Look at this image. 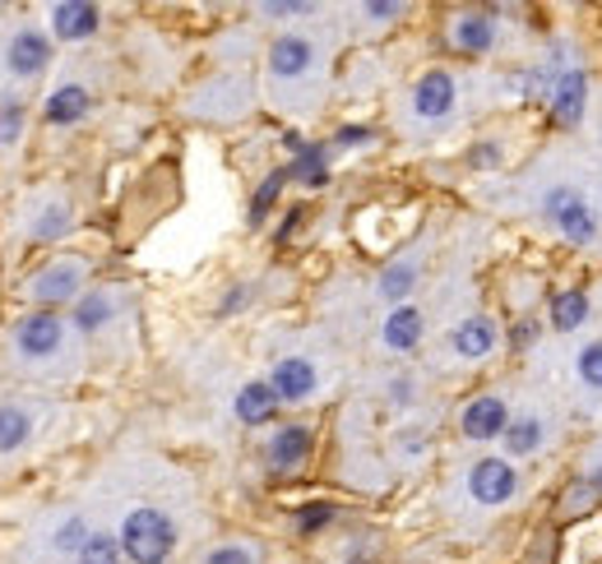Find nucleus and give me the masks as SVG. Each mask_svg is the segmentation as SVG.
I'll return each mask as SVG.
<instances>
[{
	"mask_svg": "<svg viewBox=\"0 0 602 564\" xmlns=\"http://www.w3.org/2000/svg\"><path fill=\"white\" fill-rule=\"evenodd\" d=\"M117 537H121V555L135 564H167V555L176 551V523L153 505L130 509Z\"/></svg>",
	"mask_w": 602,
	"mask_h": 564,
	"instance_id": "obj_1",
	"label": "nucleus"
},
{
	"mask_svg": "<svg viewBox=\"0 0 602 564\" xmlns=\"http://www.w3.org/2000/svg\"><path fill=\"white\" fill-rule=\"evenodd\" d=\"M538 204H543V218L574 245V251H584V245H593V241L602 236L598 213H593V204H589L584 190H574V186H547Z\"/></svg>",
	"mask_w": 602,
	"mask_h": 564,
	"instance_id": "obj_2",
	"label": "nucleus"
},
{
	"mask_svg": "<svg viewBox=\"0 0 602 564\" xmlns=\"http://www.w3.org/2000/svg\"><path fill=\"white\" fill-rule=\"evenodd\" d=\"M468 495H473L478 509H501L519 495V467L510 458H478L468 467Z\"/></svg>",
	"mask_w": 602,
	"mask_h": 564,
	"instance_id": "obj_3",
	"label": "nucleus"
},
{
	"mask_svg": "<svg viewBox=\"0 0 602 564\" xmlns=\"http://www.w3.org/2000/svg\"><path fill=\"white\" fill-rule=\"evenodd\" d=\"M320 70V47L310 42L306 33H283L274 37V47H270V79L278 88H293L302 79H310Z\"/></svg>",
	"mask_w": 602,
	"mask_h": 564,
	"instance_id": "obj_4",
	"label": "nucleus"
},
{
	"mask_svg": "<svg viewBox=\"0 0 602 564\" xmlns=\"http://www.w3.org/2000/svg\"><path fill=\"white\" fill-rule=\"evenodd\" d=\"M459 107V84L450 70H427L417 84H413V98H408V111L422 121V125H440L450 121Z\"/></svg>",
	"mask_w": 602,
	"mask_h": 564,
	"instance_id": "obj_5",
	"label": "nucleus"
},
{
	"mask_svg": "<svg viewBox=\"0 0 602 564\" xmlns=\"http://www.w3.org/2000/svg\"><path fill=\"white\" fill-rule=\"evenodd\" d=\"M84 278H88V264L84 259H56V264H47L29 283V291H33L37 310H56L65 301H79L84 297Z\"/></svg>",
	"mask_w": 602,
	"mask_h": 564,
	"instance_id": "obj_6",
	"label": "nucleus"
},
{
	"mask_svg": "<svg viewBox=\"0 0 602 564\" xmlns=\"http://www.w3.org/2000/svg\"><path fill=\"white\" fill-rule=\"evenodd\" d=\"M65 347V320L56 310H33L14 324V352L24 361H52Z\"/></svg>",
	"mask_w": 602,
	"mask_h": 564,
	"instance_id": "obj_7",
	"label": "nucleus"
},
{
	"mask_svg": "<svg viewBox=\"0 0 602 564\" xmlns=\"http://www.w3.org/2000/svg\"><path fill=\"white\" fill-rule=\"evenodd\" d=\"M496 42H501V24L492 10H463L450 19V47L459 56H486L496 52Z\"/></svg>",
	"mask_w": 602,
	"mask_h": 564,
	"instance_id": "obj_8",
	"label": "nucleus"
},
{
	"mask_svg": "<svg viewBox=\"0 0 602 564\" xmlns=\"http://www.w3.org/2000/svg\"><path fill=\"white\" fill-rule=\"evenodd\" d=\"M310 449H316V435H310V425L302 421H287L270 435V449H264V458H270V472L287 477V472H297L310 463Z\"/></svg>",
	"mask_w": 602,
	"mask_h": 564,
	"instance_id": "obj_9",
	"label": "nucleus"
},
{
	"mask_svg": "<svg viewBox=\"0 0 602 564\" xmlns=\"http://www.w3.org/2000/svg\"><path fill=\"white\" fill-rule=\"evenodd\" d=\"M505 425H510V402L496 398V394H482V398H473V402H468V408L459 412V435H463V440H478V444L501 440Z\"/></svg>",
	"mask_w": 602,
	"mask_h": 564,
	"instance_id": "obj_10",
	"label": "nucleus"
},
{
	"mask_svg": "<svg viewBox=\"0 0 602 564\" xmlns=\"http://www.w3.org/2000/svg\"><path fill=\"white\" fill-rule=\"evenodd\" d=\"M270 385H274L278 402H306L320 389V371H316V361L310 356H283V361H274Z\"/></svg>",
	"mask_w": 602,
	"mask_h": 564,
	"instance_id": "obj_11",
	"label": "nucleus"
},
{
	"mask_svg": "<svg viewBox=\"0 0 602 564\" xmlns=\"http://www.w3.org/2000/svg\"><path fill=\"white\" fill-rule=\"evenodd\" d=\"M551 125L556 130H579V121H584V111H589V75H584V65H574V70L556 84V93H551Z\"/></svg>",
	"mask_w": 602,
	"mask_h": 564,
	"instance_id": "obj_12",
	"label": "nucleus"
},
{
	"mask_svg": "<svg viewBox=\"0 0 602 564\" xmlns=\"http://www.w3.org/2000/svg\"><path fill=\"white\" fill-rule=\"evenodd\" d=\"M496 343H501V329H496L492 314H468V320H459L450 333V352L459 361H486L496 352Z\"/></svg>",
	"mask_w": 602,
	"mask_h": 564,
	"instance_id": "obj_13",
	"label": "nucleus"
},
{
	"mask_svg": "<svg viewBox=\"0 0 602 564\" xmlns=\"http://www.w3.org/2000/svg\"><path fill=\"white\" fill-rule=\"evenodd\" d=\"M47 60H52V42L42 37L37 29H19L10 42H6V70L14 79H33L47 70Z\"/></svg>",
	"mask_w": 602,
	"mask_h": 564,
	"instance_id": "obj_14",
	"label": "nucleus"
},
{
	"mask_svg": "<svg viewBox=\"0 0 602 564\" xmlns=\"http://www.w3.org/2000/svg\"><path fill=\"white\" fill-rule=\"evenodd\" d=\"M98 29H102V10L88 5V0H61V5H52V33L61 42H84Z\"/></svg>",
	"mask_w": 602,
	"mask_h": 564,
	"instance_id": "obj_15",
	"label": "nucleus"
},
{
	"mask_svg": "<svg viewBox=\"0 0 602 564\" xmlns=\"http://www.w3.org/2000/svg\"><path fill=\"white\" fill-rule=\"evenodd\" d=\"M278 408L283 402H278L270 379H251V385H241L237 398H232V412H237L241 425H270L278 417Z\"/></svg>",
	"mask_w": 602,
	"mask_h": 564,
	"instance_id": "obj_16",
	"label": "nucleus"
},
{
	"mask_svg": "<svg viewBox=\"0 0 602 564\" xmlns=\"http://www.w3.org/2000/svg\"><path fill=\"white\" fill-rule=\"evenodd\" d=\"M422 333H427V320H422L417 306H394L381 324V343L390 352H413L422 343Z\"/></svg>",
	"mask_w": 602,
	"mask_h": 564,
	"instance_id": "obj_17",
	"label": "nucleus"
},
{
	"mask_svg": "<svg viewBox=\"0 0 602 564\" xmlns=\"http://www.w3.org/2000/svg\"><path fill=\"white\" fill-rule=\"evenodd\" d=\"M589 314H593L589 291H584V287H566V291H556V297H551V306H547V324H551L556 333H574V329L589 324Z\"/></svg>",
	"mask_w": 602,
	"mask_h": 564,
	"instance_id": "obj_18",
	"label": "nucleus"
},
{
	"mask_svg": "<svg viewBox=\"0 0 602 564\" xmlns=\"http://www.w3.org/2000/svg\"><path fill=\"white\" fill-rule=\"evenodd\" d=\"M547 417H538V412H524V417H510V425H505V458H528V454H538V449L547 444Z\"/></svg>",
	"mask_w": 602,
	"mask_h": 564,
	"instance_id": "obj_19",
	"label": "nucleus"
},
{
	"mask_svg": "<svg viewBox=\"0 0 602 564\" xmlns=\"http://www.w3.org/2000/svg\"><path fill=\"white\" fill-rule=\"evenodd\" d=\"M88 88L84 84H61L47 93V107H42V117H47V125H79L88 117Z\"/></svg>",
	"mask_w": 602,
	"mask_h": 564,
	"instance_id": "obj_20",
	"label": "nucleus"
},
{
	"mask_svg": "<svg viewBox=\"0 0 602 564\" xmlns=\"http://www.w3.org/2000/svg\"><path fill=\"white\" fill-rule=\"evenodd\" d=\"M75 329L79 333H102L111 320H117V301L107 297V291H84V297L75 301Z\"/></svg>",
	"mask_w": 602,
	"mask_h": 564,
	"instance_id": "obj_21",
	"label": "nucleus"
},
{
	"mask_svg": "<svg viewBox=\"0 0 602 564\" xmlns=\"http://www.w3.org/2000/svg\"><path fill=\"white\" fill-rule=\"evenodd\" d=\"M287 172H293V180H302V186H310V190L329 186V148L325 144H306L293 163H287Z\"/></svg>",
	"mask_w": 602,
	"mask_h": 564,
	"instance_id": "obj_22",
	"label": "nucleus"
},
{
	"mask_svg": "<svg viewBox=\"0 0 602 564\" xmlns=\"http://www.w3.org/2000/svg\"><path fill=\"white\" fill-rule=\"evenodd\" d=\"M33 435V421L24 408H14V402H0V454H14V449H24Z\"/></svg>",
	"mask_w": 602,
	"mask_h": 564,
	"instance_id": "obj_23",
	"label": "nucleus"
},
{
	"mask_svg": "<svg viewBox=\"0 0 602 564\" xmlns=\"http://www.w3.org/2000/svg\"><path fill=\"white\" fill-rule=\"evenodd\" d=\"M417 278H422V264H417V259H398V264H390L385 274H381V297L394 301V306H404V297L417 287Z\"/></svg>",
	"mask_w": 602,
	"mask_h": 564,
	"instance_id": "obj_24",
	"label": "nucleus"
},
{
	"mask_svg": "<svg viewBox=\"0 0 602 564\" xmlns=\"http://www.w3.org/2000/svg\"><path fill=\"white\" fill-rule=\"evenodd\" d=\"M287 180H293V172H287V167H274L270 176H264V186H260L255 199H251V228H260V222L270 218V209L278 204V195H283Z\"/></svg>",
	"mask_w": 602,
	"mask_h": 564,
	"instance_id": "obj_25",
	"label": "nucleus"
},
{
	"mask_svg": "<svg viewBox=\"0 0 602 564\" xmlns=\"http://www.w3.org/2000/svg\"><path fill=\"white\" fill-rule=\"evenodd\" d=\"M70 222H75L70 204H65V199H52V204L42 209L37 222H33V241H61L65 232H70Z\"/></svg>",
	"mask_w": 602,
	"mask_h": 564,
	"instance_id": "obj_26",
	"label": "nucleus"
},
{
	"mask_svg": "<svg viewBox=\"0 0 602 564\" xmlns=\"http://www.w3.org/2000/svg\"><path fill=\"white\" fill-rule=\"evenodd\" d=\"M75 564H121V537L88 532V541H84V551L75 555Z\"/></svg>",
	"mask_w": 602,
	"mask_h": 564,
	"instance_id": "obj_27",
	"label": "nucleus"
},
{
	"mask_svg": "<svg viewBox=\"0 0 602 564\" xmlns=\"http://www.w3.org/2000/svg\"><path fill=\"white\" fill-rule=\"evenodd\" d=\"M88 532H94V528H88L79 513H70V518H65V523L52 532V551H56V555H79L84 541H88Z\"/></svg>",
	"mask_w": 602,
	"mask_h": 564,
	"instance_id": "obj_28",
	"label": "nucleus"
},
{
	"mask_svg": "<svg viewBox=\"0 0 602 564\" xmlns=\"http://www.w3.org/2000/svg\"><path fill=\"white\" fill-rule=\"evenodd\" d=\"M574 375L589 394H602V343H584L574 356Z\"/></svg>",
	"mask_w": 602,
	"mask_h": 564,
	"instance_id": "obj_29",
	"label": "nucleus"
},
{
	"mask_svg": "<svg viewBox=\"0 0 602 564\" xmlns=\"http://www.w3.org/2000/svg\"><path fill=\"white\" fill-rule=\"evenodd\" d=\"M593 505H598V490L589 482H570L566 495H561V513L566 518H584V513H593Z\"/></svg>",
	"mask_w": 602,
	"mask_h": 564,
	"instance_id": "obj_30",
	"label": "nucleus"
},
{
	"mask_svg": "<svg viewBox=\"0 0 602 564\" xmlns=\"http://www.w3.org/2000/svg\"><path fill=\"white\" fill-rule=\"evenodd\" d=\"M199 564H260V551L247 546V541H222V546H214Z\"/></svg>",
	"mask_w": 602,
	"mask_h": 564,
	"instance_id": "obj_31",
	"label": "nucleus"
},
{
	"mask_svg": "<svg viewBox=\"0 0 602 564\" xmlns=\"http://www.w3.org/2000/svg\"><path fill=\"white\" fill-rule=\"evenodd\" d=\"M19 134H24V107L6 102V107H0V148L19 144Z\"/></svg>",
	"mask_w": 602,
	"mask_h": 564,
	"instance_id": "obj_32",
	"label": "nucleus"
},
{
	"mask_svg": "<svg viewBox=\"0 0 602 564\" xmlns=\"http://www.w3.org/2000/svg\"><path fill=\"white\" fill-rule=\"evenodd\" d=\"M333 523V505H306L302 513H297V532L302 537H316V532H325Z\"/></svg>",
	"mask_w": 602,
	"mask_h": 564,
	"instance_id": "obj_33",
	"label": "nucleus"
},
{
	"mask_svg": "<svg viewBox=\"0 0 602 564\" xmlns=\"http://www.w3.org/2000/svg\"><path fill=\"white\" fill-rule=\"evenodd\" d=\"M543 333V320H538V314H524V320L515 324V329H510V343H515L519 352H528L533 347V338H538Z\"/></svg>",
	"mask_w": 602,
	"mask_h": 564,
	"instance_id": "obj_34",
	"label": "nucleus"
},
{
	"mask_svg": "<svg viewBox=\"0 0 602 564\" xmlns=\"http://www.w3.org/2000/svg\"><path fill=\"white\" fill-rule=\"evenodd\" d=\"M316 5H306V0H270V5H260V14L270 19H293V14H310Z\"/></svg>",
	"mask_w": 602,
	"mask_h": 564,
	"instance_id": "obj_35",
	"label": "nucleus"
},
{
	"mask_svg": "<svg viewBox=\"0 0 602 564\" xmlns=\"http://www.w3.org/2000/svg\"><path fill=\"white\" fill-rule=\"evenodd\" d=\"M333 144H339V148L371 144V130H366V125H339V134H333Z\"/></svg>",
	"mask_w": 602,
	"mask_h": 564,
	"instance_id": "obj_36",
	"label": "nucleus"
},
{
	"mask_svg": "<svg viewBox=\"0 0 602 564\" xmlns=\"http://www.w3.org/2000/svg\"><path fill=\"white\" fill-rule=\"evenodd\" d=\"M362 14L371 19V24H390V19L404 14V5H398V0H381V5H366Z\"/></svg>",
	"mask_w": 602,
	"mask_h": 564,
	"instance_id": "obj_37",
	"label": "nucleus"
},
{
	"mask_svg": "<svg viewBox=\"0 0 602 564\" xmlns=\"http://www.w3.org/2000/svg\"><path fill=\"white\" fill-rule=\"evenodd\" d=\"M496 163H501V148L496 144H478L473 153H468V167H482L486 172V167H496Z\"/></svg>",
	"mask_w": 602,
	"mask_h": 564,
	"instance_id": "obj_38",
	"label": "nucleus"
},
{
	"mask_svg": "<svg viewBox=\"0 0 602 564\" xmlns=\"http://www.w3.org/2000/svg\"><path fill=\"white\" fill-rule=\"evenodd\" d=\"M390 402H398V408H408V402H413V379H404V375L390 379Z\"/></svg>",
	"mask_w": 602,
	"mask_h": 564,
	"instance_id": "obj_39",
	"label": "nucleus"
},
{
	"mask_svg": "<svg viewBox=\"0 0 602 564\" xmlns=\"http://www.w3.org/2000/svg\"><path fill=\"white\" fill-rule=\"evenodd\" d=\"M584 482L598 490V500H602V449H593V458H589V472H584Z\"/></svg>",
	"mask_w": 602,
	"mask_h": 564,
	"instance_id": "obj_40",
	"label": "nucleus"
},
{
	"mask_svg": "<svg viewBox=\"0 0 602 564\" xmlns=\"http://www.w3.org/2000/svg\"><path fill=\"white\" fill-rule=\"evenodd\" d=\"M247 297H251V291H247V287H232V291H228V297H222V306H218V314H232V310H237L241 301H247Z\"/></svg>",
	"mask_w": 602,
	"mask_h": 564,
	"instance_id": "obj_41",
	"label": "nucleus"
},
{
	"mask_svg": "<svg viewBox=\"0 0 602 564\" xmlns=\"http://www.w3.org/2000/svg\"><path fill=\"white\" fill-rule=\"evenodd\" d=\"M297 218H302V209H293V213H287V222H283V228H278V241H287V236H293V228H297Z\"/></svg>",
	"mask_w": 602,
	"mask_h": 564,
	"instance_id": "obj_42",
	"label": "nucleus"
}]
</instances>
